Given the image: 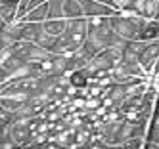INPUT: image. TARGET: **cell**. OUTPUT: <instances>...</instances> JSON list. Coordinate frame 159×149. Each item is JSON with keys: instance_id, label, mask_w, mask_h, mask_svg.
Wrapping results in <instances>:
<instances>
[{"instance_id": "obj_10", "label": "cell", "mask_w": 159, "mask_h": 149, "mask_svg": "<svg viewBox=\"0 0 159 149\" xmlns=\"http://www.w3.org/2000/svg\"><path fill=\"white\" fill-rule=\"evenodd\" d=\"M146 4H148V0H134V10L138 14L146 15Z\"/></svg>"}, {"instance_id": "obj_2", "label": "cell", "mask_w": 159, "mask_h": 149, "mask_svg": "<svg viewBox=\"0 0 159 149\" xmlns=\"http://www.w3.org/2000/svg\"><path fill=\"white\" fill-rule=\"evenodd\" d=\"M10 134L16 140L19 149H25L31 147L33 142V132H31V126H29V119H16L10 126Z\"/></svg>"}, {"instance_id": "obj_1", "label": "cell", "mask_w": 159, "mask_h": 149, "mask_svg": "<svg viewBox=\"0 0 159 149\" xmlns=\"http://www.w3.org/2000/svg\"><path fill=\"white\" fill-rule=\"evenodd\" d=\"M123 61V50L115 48V46H107V48L100 50L94 57H92V65L94 69H106V71H111L113 67H117Z\"/></svg>"}, {"instance_id": "obj_9", "label": "cell", "mask_w": 159, "mask_h": 149, "mask_svg": "<svg viewBox=\"0 0 159 149\" xmlns=\"http://www.w3.org/2000/svg\"><path fill=\"white\" fill-rule=\"evenodd\" d=\"M117 10H127V8H134V0H115Z\"/></svg>"}, {"instance_id": "obj_4", "label": "cell", "mask_w": 159, "mask_h": 149, "mask_svg": "<svg viewBox=\"0 0 159 149\" xmlns=\"http://www.w3.org/2000/svg\"><path fill=\"white\" fill-rule=\"evenodd\" d=\"M67 25H69V19L67 17H48L42 23L44 31H46L48 34H52V37H60V34H63L67 31Z\"/></svg>"}, {"instance_id": "obj_5", "label": "cell", "mask_w": 159, "mask_h": 149, "mask_svg": "<svg viewBox=\"0 0 159 149\" xmlns=\"http://www.w3.org/2000/svg\"><path fill=\"white\" fill-rule=\"evenodd\" d=\"M48 14H50V2L46 0V2H42V4H39V6H35V8H31L27 14H25V17L21 19V21H33V23H44L48 19Z\"/></svg>"}, {"instance_id": "obj_7", "label": "cell", "mask_w": 159, "mask_h": 149, "mask_svg": "<svg viewBox=\"0 0 159 149\" xmlns=\"http://www.w3.org/2000/svg\"><path fill=\"white\" fill-rule=\"evenodd\" d=\"M63 17L75 19V17H84V8L81 0H63Z\"/></svg>"}, {"instance_id": "obj_12", "label": "cell", "mask_w": 159, "mask_h": 149, "mask_svg": "<svg viewBox=\"0 0 159 149\" xmlns=\"http://www.w3.org/2000/svg\"><path fill=\"white\" fill-rule=\"evenodd\" d=\"M157 19H159V15H157Z\"/></svg>"}, {"instance_id": "obj_8", "label": "cell", "mask_w": 159, "mask_h": 149, "mask_svg": "<svg viewBox=\"0 0 159 149\" xmlns=\"http://www.w3.org/2000/svg\"><path fill=\"white\" fill-rule=\"evenodd\" d=\"M0 107L12 111V113H17V111H21V109L25 107V103L23 101H17L14 96H0Z\"/></svg>"}, {"instance_id": "obj_3", "label": "cell", "mask_w": 159, "mask_h": 149, "mask_svg": "<svg viewBox=\"0 0 159 149\" xmlns=\"http://www.w3.org/2000/svg\"><path fill=\"white\" fill-rule=\"evenodd\" d=\"M81 4L84 8V15L86 17H96V15H113L117 14L119 10L107 6L102 0H81Z\"/></svg>"}, {"instance_id": "obj_11", "label": "cell", "mask_w": 159, "mask_h": 149, "mask_svg": "<svg viewBox=\"0 0 159 149\" xmlns=\"http://www.w3.org/2000/svg\"><path fill=\"white\" fill-rule=\"evenodd\" d=\"M21 0H0V4H6V6H19Z\"/></svg>"}, {"instance_id": "obj_6", "label": "cell", "mask_w": 159, "mask_h": 149, "mask_svg": "<svg viewBox=\"0 0 159 149\" xmlns=\"http://www.w3.org/2000/svg\"><path fill=\"white\" fill-rule=\"evenodd\" d=\"M140 40H146V42H152V40H157L159 38V19H148L144 23V27L140 29Z\"/></svg>"}]
</instances>
